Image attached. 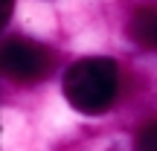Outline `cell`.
I'll return each mask as SVG.
<instances>
[{"label": "cell", "instance_id": "2", "mask_svg": "<svg viewBox=\"0 0 157 151\" xmlns=\"http://www.w3.org/2000/svg\"><path fill=\"white\" fill-rule=\"evenodd\" d=\"M0 67L17 84H38L56 70V52L32 38H9L0 47Z\"/></svg>", "mask_w": 157, "mask_h": 151}, {"label": "cell", "instance_id": "3", "mask_svg": "<svg viewBox=\"0 0 157 151\" xmlns=\"http://www.w3.org/2000/svg\"><path fill=\"white\" fill-rule=\"evenodd\" d=\"M128 35L140 47L157 50V6H140L128 21Z\"/></svg>", "mask_w": 157, "mask_h": 151}, {"label": "cell", "instance_id": "4", "mask_svg": "<svg viewBox=\"0 0 157 151\" xmlns=\"http://www.w3.org/2000/svg\"><path fill=\"white\" fill-rule=\"evenodd\" d=\"M134 151H157V122H148L146 128L137 134Z\"/></svg>", "mask_w": 157, "mask_h": 151}, {"label": "cell", "instance_id": "1", "mask_svg": "<svg viewBox=\"0 0 157 151\" xmlns=\"http://www.w3.org/2000/svg\"><path fill=\"white\" fill-rule=\"evenodd\" d=\"M64 99L84 116H102L119 96V67L111 58L90 55L78 58L64 73Z\"/></svg>", "mask_w": 157, "mask_h": 151}, {"label": "cell", "instance_id": "5", "mask_svg": "<svg viewBox=\"0 0 157 151\" xmlns=\"http://www.w3.org/2000/svg\"><path fill=\"white\" fill-rule=\"evenodd\" d=\"M9 15H12V0H3V12H0V26H6Z\"/></svg>", "mask_w": 157, "mask_h": 151}]
</instances>
